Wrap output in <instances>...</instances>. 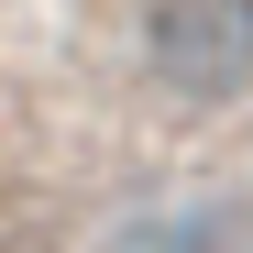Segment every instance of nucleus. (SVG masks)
<instances>
[{
  "instance_id": "f257e3e1",
  "label": "nucleus",
  "mask_w": 253,
  "mask_h": 253,
  "mask_svg": "<svg viewBox=\"0 0 253 253\" xmlns=\"http://www.w3.org/2000/svg\"><path fill=\"white\" fill-rule=\"evenodd\" d=\"M143 66L165 99H242L253 88V0H154L143 11Z\"/></svg>"
},
{
  "instance_id": "f03ea898",
  "label": "nucleus",
  "mask_w": 253,
  "mask_h": 253,
  "mask_svg": "<svg viewBox=\"0 0 253 253\" xmlns=\"http://www.w3.org/2000/svg\"><path fill=\"white\" fill-rule=\"evenodd\" d=\"M99 253H242V209L231 198H165L143 220H121Z\"/></svg>"
}]
</instances>
